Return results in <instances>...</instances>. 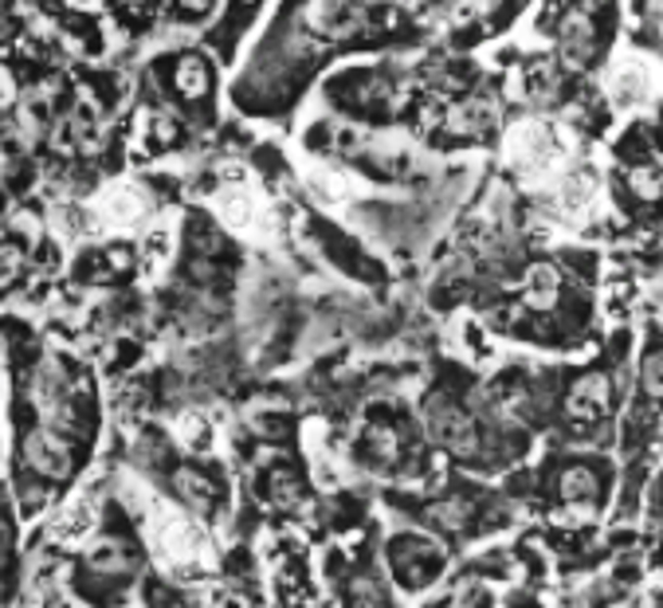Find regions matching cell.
Here are the masks:
<instances>
[{
  "label": "cell",
  "instance_id": "1",
  "mask_svg": "<svg viewBox=\"0 0 663 608\" xmlns=\"http://www.w3.org/2000/svg\"><path fill=\"white\" fill-rule=\"evenodd\" d=\"M507 157L519 169H531V173H550L558 166V142L546 126L538 122H522L507 134Z\"/></svg>",
  "mask_w": 663,
  "mask_h": 608
},
{
  "label": "cell",
  "instance_id": "2",
  "mask_svg": "<svg viewBox=\"0 0 663 608\" xmlns=\"http://www.w3.org/2000/svg\"><path fill=\"white\" fill-rule=\"evenodd\" d=\"M429 432L456 455H475V448H480L475 421H471V416L451 401H436L429 409Z\"/></svg>",
  "mask_w": 663,
  "mask_h": 608
},
{
  "label": "cell",
  "instance_id": "3",
  "mask_svg": "<svg viewBox=\"0 0 663 608\" xmlns=\"http://www.w3.org/2000/svg\"><path fill=\"white\" fill-rule=\"evenodd\" d=\"M24 464L31 471L48 475V479H67L72 475V448L51 428H36V432L24 436Z\"/></svg>",
  "mask_w": 663,
  "mask_h": 608
},
{
  "label": "cell",
  "instance_id": "4",
  "mask_svg": "<svg viewBox=\"0 0 663 608\" xmlns=\"http://www.w3.org/2000/svg\"><path fill=\"white\" fill-rule=\"evenodd\" d=\"M94 208H99V217H106V224L133 228L150 212V196L138 185H130V181H114V185H106L99 193V205Z\"/></svg>",
  "mask_w": 663,
  "mask_h": 608
},
{
  "label": "cell",
  "instance_id": "5",
  "mask_svg": "<svg viewBox=\"0 0 663 608\" xmlns=\"http://www.w3.org/2000/svg\"><path fill=\"white\" fill-rule=\"evenodd\" d=\"M393 569H397V578L408 588L429 585L439 573V549L429 546V542H417V538H405V542L393 546Z\"/></svg>",
  "mask_w": 663,
  "mask_h": 608
},
{
  "label": "cell",
  "instance_id": "6",
  "mask_svg": "<svg viewBox=\"0 0 663 608\" xmlns=\"http://www.w3.org/2000/svg\"><path fill=\"white\" fill-rule=\"evenodd\" d=\"M612 404V381L604 373H585L570 392V416L577 424H597Z\"/></svg>",
  "mask_w": 663,
  "mask_h": 608
},
{
  "label": "cell",
  "instance_id": "7",
  "mask_svg": "<svg viewBox=\"0 0 663 608\" xmlns=\"http://www.w3.org/2000/svg\"><path fill=\"white\" fill-rule=\"evenodd\" d=\"M94 522H99V515H94L91 499H75V503H67L60 515H55L51 538H55L60 546H82V542L94 534Z\"/></svg>",
  "mask_w": 663,
  "mask_h": 608
},
{
  "label": "cell",
  "instance_id": "8",
  "mask_svg": "<svg viewBox=\"0 0 663 608\" xmlns=\"http://www.w3.org/2000/svg\"><path fill=\"white\" fill-rule=\"evenodd\" d=\"M561 52L570 63H589L597 52V28H592L589 12H573L561 24Z\"/></svg>",
  "mask_w": 663,
  "mask_h": 608
},
{
  "label": "cell",
  "instance_id": "9",
  "mask_svg": "<svg viewBox=\"0 0 663 608\" xmlns=\"http://www.w3.org/2000/svg\"><path fill=\"white\" fill-rule=\"evenodd\" d=\"M609 91L616 103H640L643 94L652 91V72H648V63L640 60H624L609 79Z\"/></svg>",
  "mask_w": 663,
  "mask_h": 608
},
{
  "label": "cell",
  "instance_id": "10",
  "mask_svg": "<svg viewBox=\"0 0 663 608\" xmlns=\"http://www.w3.org/2000/svg\"><path fill=\"white\" fill-rule=\"evenodd\" d=\"M162 546L177 561H193L196 554H204V538L196 526H189L184 518H165L162 526Z\"/></svg>",
  "mask_w": 663,
  "mask_h": 608
},
{
  "label": "cell",
  "instance_id": "11",
  "mask_svg": "<svg viewBox=\"0 0 663 608\" xmlns=\"http://www.w3.org/2000/svg\"><path fill=\"white\" fill-rule=\"evenodd\" d=\"M130 263H133L130 248H99V251H91V256L82 259L79 271L91 279V283H106V279L126 275V271H130Z\"/></svg>",
  "mask_w": 663,
  "mask_h": 608
},
{
  "label": "cell",
  "instance_id": "12",
  "mask_svg": "<svg viewBox=\"0 0 663 608\" xmlns=\"http://www.w3.org/2000/svg\"><path fill=\"white\" fill-rule=\"evenodd\" d=\"M561 499L570 506H597L601 499V479L592 467H570L561 475Z\"/></svg>",
  "mask_w": 663,
  "mask_h": 608
},
{
  "label": "cell",
  "instance_id": "13",
  "mask_svg": "<svg viewBox=\"0 0 663 608\" xmlns=\"http://www.w3.org/2000/svg\"><path fill=\"white\" fill-rule=\"evenodd\" d=\"M174 487H177V495L193 506V510H201V515H204V510H213L216 495H220L213 479H204V475L193 471V467H181V471L174 475Z\"/></svg>",
  "mask_w": 663,
  "mask_h": 608
},
{
  "label": "cell",
  "instance_id": "14",
  "mask_svg": "<svg viewBox=\"0 0 663 608\" xmlns=\"http://www.w3.org/2000/svg\"><path fill=\"white\" fill-rule=\"evenodd\" d=\"M174 83H177V91H181V99H189V103L204 99V94H208V83H213L208 63H204L201 55H181V60H177V72H174Z\"/></svg>",
  "mask_w": 663,
  "mask_h": 608
},
{
  "label": "cell",
  "instance_id": "15",
  "mask_svg": "<svg viewBox=\"0 0 663 608\" xmlns=\"http://www.w3.org/2000/svg\"><path fill=\"white\" fill-rule=\"evenodd\" d=\"M366 452L373 464H397L400 460V436L385 424H373L366 432Z\"/></svg>",
  "mask_w": 663,
  "mask_h": 608
},
{
  "label": "cell",
  "instance_id": "16",
  "mask_svg": "<svg viewBox=\"0 0 663 608\" xmlns=\"http://www.w3.org/2000/svg\"><path fill=\"white\" fill-rule=\"evenodd\" d=\"M216 208H220V217H225L232 228H247V224H252L255 205H252V196H247L244 189H232V193H220Z\"/></svg>",
  "mask_w": 663,
  "mask_h": 608
},
{
  "label": "cell",
  "instance_id": "17",
  "mask_svg": "<svg viewBox=\"0 0 663 608\" xmlns=\"http://www.w3.org/2000/svg\"><path fill=\"white\" fill-rule=\"evenodd\" d=\"M87 566H91L94 573H123V569L130 566V554H126L118 542H99V546L91 549V557H87Z\"/></svg>",
  "mask_w": 663,
  "mask_h": 608
},
{
  "label": "cell",
  "instance_id": "18",
  "mask_svg": "<svg viewBox=\"0 0 663 608\" xmlns=\"http://www.w3.org/2000/svg\"><path fill=\"white\" fill-rule=\"evenodd\" d=\"M531 302L534 307H553V299H558V287H561V279L553 268H534L531 271Z\"/></svg>",
  "mask_w": 663,
  "mask_h": 608
},
{
  "label": "cell",
  "instance_id": "19",
  "mask_svg": "<svg viewBox=\"0 0 663 608\" xmlns=\"http://www.w3.org/2000/svg\"><path fill=\"white\" fill-rule=\"evenodd\" d=\"M487 118L490 111L480 103H468V106H459V111H451V130H459V134H483L487 130Z\"/></svg>",
  "mask_w": 663,
  "mask_h": 608
},
{
  "label": "cell",
  "instance_id": "20",
  "mask_svg": "<svg viewBox=\"0 0 663 608\" xmlns=\"http://www.w3.org/2000/svg\"><path fill=\"white\" fill-rule=\"evenodd\" d=\"M138 122H142V134L157 145H169L177 138V126L169 114H157V111H142L138 114Z\"/></svg>",
  "mask_w": 663,
  "mask_h": 608
},
{
  "label": "cell",
  "instance_id": "21",
  "mask_svg": "<svg viewBox=\"0 0 663 608\" xmlns=\"http://www.w3.org/2000/svg\"><path fill=\"white\" fill-rule=\"evenodd\" d=\"M24 275V248L21 244H0V295Z\"/></svg>",
  "mask_w": 663,
  "mask_h": 608
},
{
  "label": "cell",
  "instance_id": "22",
  "mask_svg": "<svg viewBox=\"0 0 663 608\" xmlns=\"http://www.w3.org/2000/svg\"><path fill=\"white\" fill-rule=\"evenodd\" d=\"M640 385H643V392H648L652 401H663V353H652V358H643V365H640Z\"/></svg>",
  "mask_w": 663,
  "mask_h": 608
},
{
  "label": "cell",
  "instance_id": "23",
  "mask_svg": "<svg viewBox=\"0 0 663 608\" xmlns=\"http://www.w3.org/2000/svg\"><path fill=\"white\" fill-rule=\"evenodd\" d=\"M165 259H169V232H150L145 236V271H157L165 268Z\"/></svg>",
  "mask_w": 663,
  "mask_h": 608
},
{
  "label": "cell",
  "instance_id": "24",
  "mask_svg": "<svg viewBox=\"0 0 663 608\" xmlns=\"http://www.w3.org/2000/svg\"><path fill=\"white\" fill-rule=\"evenodd\" d=\"M633 193L643 196V200H660L663 196V177L655 169H636L633 173Z\"/></svg>",
  "mask_w": 663,
  "mask_h": 608
},
{
  "label": "cell",
  "instance_id": "25",
  "mask_svg": "<svg viewBox=\"0 0 663 608\" xmlns=\"http://www.w3.org/2000/svg\"><path fill=\"white\" fill-rule=\"evenodd\" d=\"M561 200H565V208H570V212H585V208H589V200H592V185H589V181H565Z\"/></svg>",
  "mask_w": 663,
  "mask_h": 608
},
{
  "label": "cell",
  "instance_id": "26",
  "mask_svg": "<svg viewBox=\"0 0 663 608\" xmlns=\"http://www.w3.org/2000/svg\"><path fill=\"white\" fill-rule=\"evenodd\" d=\"M181 432H184V443H189V448H208V424H204L196 413L181 416Z\"/></svg>",
  "mask_w": 663,
  "mask_h": 608
},
{
  "label": "cell",
  "instance_id": "27",
  "mask_svg": "<svg viewBox=\"0 0 663 608\" xmlns=\"http://www.w3.org/2000/svg\"><path fill=\"white\" fill-rule=\"evenodd\" d=\"M16 99H21V87H16L9 67L0 63V114H9L12 106H16Z\"/></svg>",
  "mask_w": 663,
  "mask_h": 608
},
{
  "label": "cell",
  "instance_id": "28",
  "mask_svg": "<svg viewBox=\"0 0 663 608\" xmlns=\"http://www.w3.org/2000/svg\"><path fill=\"white\" fill-rule=\"evenodd\" d=\"M315 193L322 196V200H330V205H337V200H346V196H349V189H346V181H342V177H318Z\"/></svg>",
  "mask_w": 663,
  "mask_h": 608
},
{
  "label": "cell",
  "instance_id": "29",
  "mask_svg": "<svg viewBox=\"0 0 663 608\" xmlns=\"http://www.w3.org/2000/svg\"><path fill=\"white\" fill-rule=\"evenodd\" d=\"M349 593H354V600L357 605H381V588H378V581H369V578H357L354 585H349Z\"/></svg>",
  "mask_w": 663,
  "mask_h": 608
},
{
  "label": "cell",
  "instance_id": "30",
  "mask_svg": "<svg viewBox=\"0 0 663 608\" xmlns=\"http://www.w3.org/2000/svg\"><path fill=\"white\" fill-rule=\"evenodd\" d=\"M177 9L189 12V16H204V12L213 9V0H177Z\"/></svg>",
  "mask_w": 663,
  "mask_h": 608
},
{
  "label": "cell",
  "instance_id": "31",
  "mask_svg": "<svg viewBox=\"0 0 663 608\" xmlns=\"http://www.w3.org/2000/svg\"><path fill=\"white\" fill-rule=\"evenodd\" d=\"M63 4L75 12H102L106 9V0H63Z\"/></svg>",
  "mask_w": 663,
  "mask_h": 608
},
{
  "label": "cell",
  "instance_id": "32",
  "mask_svg": "<svg viewBox=\"0 0 663 608\" xmlns=\"http://www.w3.org/2000/svg\"><path fill=\"white\" fill-rule=\"evenodd\" d=\"M9 549H12V530H9V522L0 518V566H4V557H9Z\"/></svg>",
  "mask_w": 663,
  "mask_h": 608
},
{
  "label": "cell",
  "instance_id": "33",
  "mask_svg": "<svg viewBox=\"0 0 663 608\" xmlns=\"http://www.w3.org/2000/svg\"><path fill=\"white\" fill-rule=\"evenodd\" d=\"M643 16H663V0H640Z\"/></svg>",
  "mask_w": 663,
  "mask_h": 608
}]
</instances>
